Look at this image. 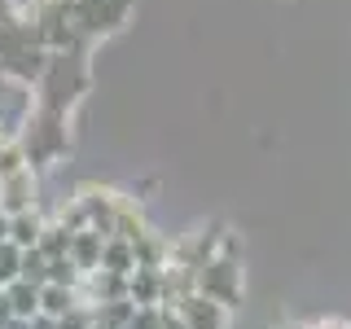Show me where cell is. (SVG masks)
Returning a JSON list of instances; mask_svg holds the SVG:
<instances>
[{
  "mask_svg": "<svg viewBox=\"0 0 351 329\" xmlns=\"http://www.w3.org/2000/svg\"><path fill=\"white\" fill-rule=\"evenodd\" d=\"M71 119L66 114H53V110H31L18 127V145H22V158H27L31 171H49L71 154Z\"/></svg>",
  "mask_w": 351,
  "mask_h": 329,
  "instance_id": "cell-3",
  "label": "cell"
},
{
  "mask_svg": "<svg viewBox=\"0 0 351 329\" xmlns=\"http://www.w3.org/2000/svg\"><path fill=\"white\" fill-rule=\"evenodd\" d=\"M0 329H31V321H27V316H14V321H9V325H0Z\"/></svg>",
  "mask_w": 351,
  "mask_h": 329,
  "instance_id": "cell-22",
  "label": "cell"
},
{
  "mask_svg": "<svg viewBox=\"0 0 351 329\" xmlns=\"http://www.w3.org/2000/svg\"><path fill=\"white\" fill-rule=\"evenodd\" d=\"M14 321V307H9V299H5V290H0V325H9Z\"/></svg>",
  "mask_w": 351,
  "mask_h": 329,
  "instance_id": "cell-21",
  "label": "cell"
},
{
  "mask_svg": "<svg viewBox=\"0 0 351 329\" xmlns=\"http://www.w3.org/2000/svg\"><path fill=\"white\" fill-rule=\"evenodd\" d=\"M88 84H93V71H88V49H66V53H49L40 80H36V106L53 110V114H66L84 101Z\"/></svg>",
  "mask_w": 351,
  "mask_h": 329,
  "instance_id": "cell-1",
  "label": "cell"
},
{
  "mask_svg": "<svg viewBox=\"0 0 351 329\" xmlns=\"http://www.w3.org/2000/svg\"><path fill=\"white\" fill-rule=\"evenodd\" d=\"M18 277H22V281H31V285H44V281H49V255H44L40 246H27V250H22V268H18Z\"/></svg>",
  "mask_w": 351,
  "mask_h": 329,
  "instance_id": "cell-14",
  "label": "cell"
},
{
  "mask_svg": "<svg viewBox=\"0 0 351 329\" xmlns=\"http://www.w3.org/2000/svg\"><path fill=\"white\" fill-rule=\"evenodd\" d=\"M5 299H9V307H14V316H36L40 312V285H31V281H9L5 285Z\"/></svg>",
  "mask_w": 351,
  "mask_h": 329,
  "instance_id": "cell-13",
  "label": "cell"
},
{
  "mask_svg": "<svg viewBox=\"0 0 351 329\" xmlns=\"http://www.w3.org/2000/svg\"><path fill=\"white\" fill-rule=\"evenodd\" d=\"M158 329H189L180 321V312H176V307H158Z\"/></svg>",
  "mask_w": 351,
  "mask_h": 329,
  "instance_id": "cell-18",
  "label": "cell"
},
{
  "mask_svg": "<svg viewBox=\"0 0 351 329\" xmlns=\"http://www.w3.org/2000/svg\"><path fill=\"white\" fill-rule=\"evenodd\" d=\"M101 233H97V228H80V233H71V250H66V255H71V263L80 272H93L97 263H101Z\"/></svg>",
  "mask_w": 351,
  "mask_h": 329,
  "instance_id": "cell-9",
  "label": "cell"
},
{
  "mask_svg": "<svg viewBox=\"0 0 351 329\" xmlns=\"http://www.w3.org/2000/svg\"><path fill=\"white\" fill-rule=\"evenodd\" d=\"M31 206H40V171L18 167L14 175L0 180V211L18 215V211H31Z\"/></svg>",
  "mask_w": 351,
  "mask_h": 329,
  "instance_id": "cell-6",
  "label": "cell"
},
{
  "mask_svg": "<svg viewBox=\"0 0 351 329\" xmlns=\"http://www.w3.org/2000/svg\"><path fill=\"white\" fill-rule=\"evenodd\" d=\"M132 9H136V0H75L71 27H75L84 49H93L97 40H110L114 31L128 27Z\"/></svg>",
  "mask_w": 351,
  "mask_h": 329,
  "instance_id": "cell-4",
  "label": "cell"
},
{
  "mask_svg": "<svg viewBox=\"0 0 351 329\" xmlns=\"http://www.w3.org/2000/svg\"><path fill=\"white\" fill-rule=\"evenodd\" d=\"M128 299L136 307H158L162 303V268H132L128 272Z\"/></svg>",
  "mask_w": 351,
  "mask_h": 329,
  "instance_id": "cell-8",
  "label": "cell"
},
{
  "mask_svg": "<svg viewBox=\"0 0 351 329\" xmlns=\"http://www.w3.org/2000/svg\"><path fill=\"white\" fill-rule=\"evenodd\" d=\"M321 329H347V325H321Z\"/></svg>",
  "mask_w": 351,
  "mask_h": 329,
  "instance_id": "cell-24",
  "label": "cell"
},
{
  "mask_svg": "<svg viewBox=\"0 0 351 329\" xmlns=\"http://www.w3.org/2000/svg\"><path fill=\"white\" fill-rule=\"evenodd\" d=\"M123 329H158V307H136Z\"/></svg>",
  "mask_w": 351,
  "mask_h": 329,
  "instance_id": "cell-17",
  "label": "cell"
},
{
  "mask_svg": "<svg viewBox=\"0 0 351 329\" xmlns=\"http://www.w3.org/2000/svg\"><path fill=\"white\" fill-rule=\"evenodd\" d=\"M88 329H101V325H97V321H93V325H88Z\"/></svg>",
  "mask_w": 351,
  "mask_h": 329,
  "instance_id": "cell-25",
  "label": "cell"
},
{
  "mask_svg": "<svg viewBox=\"0 0 351 329\" xmlns=\"http://www.w3.org/2000/svg\"><path fill=\"white\" fill-rule=\"evenodd\" d=\"M75 303H80V290H75V285H58V281H44L40 285V312L66 316Z\"/></svg>",
  "mask_w": 351,
  "mask_h": 329,
  "instance_id": "cell-12",
  "label": "cell"
},
{
  "mask_svg": "<svg viewBox=\"0 0 351 329\" xmlns=\"http://www.w3.org/2000/svg\"><path fill=\"white\" fill-rule=\"evenodd\" d=\"M176 312H180V321L189 329H228V307L206 299V294H184V299H176Z\"/></svg>",
  "mask_w": 351,
  "mask_h": 329,
  "instance_id": "cell-7",
  "label": "cell"
},
{
  "mask_svg": "<svg viewBox=\"0 0 351 329\" xmlns=\"http://www.w3.org/2000/svg\"><path fill=\"white\" fill-rule=\"evenodd\" d=\"M44 224H49V219H44V211L40 206H31V211H18V215H9V241H14V246H36L40 241V233H44Z\"/></svg>",
  "mask_w": 351,
  "mask_h": 329,
  "instance_id": "cell-10",
  "label": "cell"
},
{
  "mask_svg": "<svg viewBox=\"0 0 351 329\" xmlns=\"http://www.w3.org/2000/svg\"><path fill=\"white\" fill-rule=\"evenodd\" d=\"M44 62H49V53H44V44L36 40V31H31L27 18H5L0 22V80L18 84V88H36Z\"/></svg>",
  "mask_w": 351,
  "mask_h": 329,
  "instance_id": "cell-2",
  "label": "cell"
},
{
  "mask_svg": "<svg viewBox=\"0 0 351 329\" xmlns=\"http://www.w3.org/2000/svg\"><path fill=\"white\" fill-rule=\"evenodd\" d=\"M36 246L44 250V255L49 259H58V255H66V250H71V228H62L58 219H49V224H44V233H40V241Z\"/></svg>",
  "mask_w": 351,
  "mask_h": 329,
  "instance_id": "cell-15",
  "label": "cell"
},
{
  "mask_svg": "<svg viewBox=\"0 0 351 329\" xmlns=\"http://www.w3.org/2000/svg\"><path fill=\"white\" fill-rule=\"evenodd\" d=\"M5 237H9V215L0 211V241H5Z\"/></svg>",
  "mask_w": 351,
  "mask_h": 329,
  "instance_id": "cell-23",
  "label": "cell"
},
{
  "mask_svg": "<svg viewBox=\"0 0 351 329\" xmlns=\"http://www.w3.org/2000/svg\"><path fill=\"white\" fill-rule=\"evenodd\" d=\"M97 268H110V272H128L136 268V246H132V241H123V237H106L101 241V263H97Z\"/></svg>",
  "mask_w": 351,
  "mask_h": 329,
  "instance_id": "cell-11",
  "label": "cell"
},
{
  "mask_svg": "<svg viewBox=\"0 0 351 329\" xmlns=\"http://www.w3.org/2000/svg\"><path fill=\"white\" fill-rule=\"evenodd\" d=\"M18 14H22L18 0H0V22H5V18H18Z\"/></svg>",
  "mask_w": 351,
  "mask_h": 329,
  "instance_id": "cell-20",
  "label": "cell"
},
{
  "mask_svg": "<svg viewBox=\"0 0 351 329\" xmlns=\"http://www.w3.org/2000/svg\"><path fill=\"white\" fill-rule=\"evenodd\" d=\"M18 268H22V246H14V241H0V290H5L9 281H18Z\"/></svg>",
  "mask_w": 351,
  "mask_h": 329,
  "instance_id": "cell-16",
  "label": "cell"
},
{
  "mask_svg": "<svg viewBox=\"0 0 351 329\" xmlns=\"http://www.w3.org/2000/svg\"><path fill=\"white\" fill-rule=\"evenodd\" d=\"M197 294H206V299L233 307L241 299V268L233 259H206L202 268H197V281H193Z\"/></svg>",
  "mask_w": 351,
  "mask_h": 329,
  "instance_id": "cell-5",
  "label": "cell"
},
{
  "mask_svg": "<svg viewBox=\"0 0 351 329\" xmlns=\"http://www.w3.org/2000/svg\"><path fill=\"white\" fill-rule=\"evenodd\" d=\"M31 329H62V321L49 316V312H36V316H31Z\"/></svg>",
  "mask_w": 351,
  "mask_h": 329,
  "instance_id": "cell-19",
  "label": "cell"
}]
</instances>
